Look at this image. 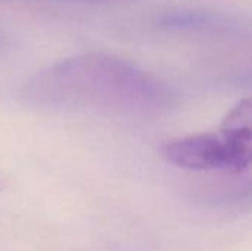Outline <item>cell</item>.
<instances>
[{"instance_id":"obj_2","label":"cell","mask_w":252,"mask_h":251,"mask_svg":"<svg viewBox=\"0 0 252 251\" xmlns=\"http://www.w3.org/2000/svg\"><path fill=\"white\" fill-rule=\"evenodd\" d=\"M165 160L188 170H226V149L220 136L199 133L167 142Z\"/></svg>"},{"instance_id":"obj_4","label":"cell","mask_w":252,"mask_h":251,"mask_svg":"<svg viewBox=\"0 0 252 251\" xmlns=\"http://www.w3.org/2000/svg\"><path fill=\"white\" fill-rule=\"evenodd\" d=\"M0 1H13V0H0ZM69 1H96V0H69Z\"/></svg>"},{"instance_id":"obj_1","label":"cell","mask_w":252,"mask_h":251,"mask_svg":"<svg viewBox=\"0 0 252 251\" xmlns=\"http://www.w3.org/2000/svg\"><path fill=\"white\" fill-rule=\"evenodd\" d=\"M28 99L56 108L149 115L170 105V90L134 64L89 53L41 71L27 89Z\"/></svg>"},{"instance_id":"obj_3","label":"cell","mask_w":252,"mask_h":251,"mask_svg":"<svg viewBox=\"0 0 252 251\" xmlns=\"http://www.w3.org/2000/svg\"><path fill=\"white\" fill-rule=\"evenodd\" d=\"M251 102L241 101L223 120L221 141L226 149V172L242 173L251 161Z\"/></svg>"}]
</instances>
